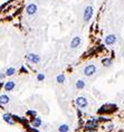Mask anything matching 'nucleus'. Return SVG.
<instances>
[{
    "instance_id": "22",
    "label": "nucleus",
    "mask_w": 124,
    "mask_h": 132,
    "mask_svg": "<svg viewBox=\"0 0 124 132\" xmlns=\"http://www.w3.org/2000/svg\"><path fill=\"white\" fill-rule=\"evenodd\" d=\"M123 104H124V100H123Z\"/></svg>"
},
{
    "instance_id": "19",
    "label": "nucleus",
    "mask_w": 124,
    "mask_h": 132,
    "mask_svg": "<svg viewBox=\"0 0 124 132\" xmlns=\"http://www.w3.org/2000/svg\"><path fill=\"white\" fill-rule=\"evenodd\" d=\"M27 114H29V115H34V116H35L37 113H36V111H28V112H27Z\"/></svg>"
},
{
    "instance_id": "13",
    "label": "nucleus",
    "mask_w": 124,
    "mask_h": 132,
    "mask_svg": "<svg viewBox=\"0 0 124 132\" xmlns=\"http://www.w3.org/2000/svg\"><path fill=\"white\" fill-rule=\"evenodd\" d=\"M58 131L59 132H68L69 127L67 124H61V125H59V128H58Z\"/></svg>"
},
{
    "instance_id": "10",
    "label": "nucleus",
    "mask_w": 124,
    "mask_h": 132,
    "mask_svg": "<svg viewBox=\"0 0 124 132\" xmlns=\"http://www.w3.org/2000/svg\"><path fill=\"white\" fill-rule=\"evenodd\" d=\"M9 101H10V97L8 96V95H6V94L0 95V104L6 105V104H8V103H9Z\"/></svg>"
},
{
    "instance_id": "9",
    "label": "nucleus",
    "mask_w": 124,
    "mask_h": 132,
    "mask_svg": "<svg viewBox=\"0 0 124 132\" xmlns=\"http://www.w3.org/2000/svg\"><path fill=\"white\" fill-rule=\"evenodd\" d=\"M2 119H4V121L7 122L8 124H11V125L15 124V121L12 120V118H11L10 114H7V113L4 114V115H2Z\"/></svg>"
},
{
    "instance_id": "21",
    "label": "nucleus",
    "mask_w": 124,
    "mask_h": 132,
    "mask_svg": "<svg viewBox=\"0 0 124 132\" xmlns=\"http://www.w3.org/2000/svg\"><path fill=\"white\" fill-rule=\"evenodd\" d=\"M112 128H113V125H108V127H107L108 130H112Z\"/></svg>"
},
{
    "instance_id": "17",
    "label": "nucleus",
    "mask_w": 124,
    "mask_h": 132,
    "mask_svg": "<svg viewBox=\"0 0 124 132\" xmlns=\"http://www.w3.org/2000/svg\"><path fill=\"white\" fill-rule=\"evenodd\" d=\"M103 65L104 66H111L112 65V60L111 58H104L103 60Z\"/></svg>"
},
{
    "instance_id": "11",
    "label": "nucleus",
    "mask_w": 124,
    "mask_h": 132,
    "mask_svg": "<svg viewBox=\"0 0 124 132\" xmlns=\"http://www.w3.org/2000/svg\"><path fill=\"white\" fill-rule=\"evenodd\" d=\"M41 123H43V121H41L40 118H34V120L32 121V125L34 128H39L41 125Z\"/></svg>"
},
{
    "instance_id": "8",
    "label": "nucleus",
    "mask_w": 124,
    "mask_h": 132,
    "mask_svg": "<svg viewBox=\"0 0 124 132\" xmlns=\"http://www.w3.org/2000/svg\"><path fill=\"white\" fill-rule=\"evenodd\" d=\"M4 87H5L6 91H8V92H9V91H12V90L16 87V83L12 82V81H8L7 83H5V86H4Z\"/></svg>"
},
{
    "instance_id": "15",
    "label": "nucleus",
    "mask_w": 124,
    "mask_h": 132,
    "mask_svg": "<svg viewBox=\"0 0 124 132\" xmlns=\"http://www.w3.org/2000/svg\"><path fill=\"white\" fill-rule=\"evenodd\" d=\"M15 73H16V69L13 68V67H9V68H7V71H6V75H7V76H12Z\"/></svg>"
},
{
    "instance_id": "4",
    "label": "nucleus",
    "mask_w": 124,
    "mask_h": 132,
    "mask_svg": "<svg viewBox=\"0 0 124 132\" xmlns=\"http://www.w3.org/2000/svg\"><path fill=\"white\" fill-rule=\"evenodd\" d=\"M26 58L30 62V63H33V64H38L39 62H40V56L37 55V54H34V53L28 54L26 56Z\"/></svg>"
},
{
    "instance_id": "18",
    "label": "nucleus",
    "mask_w": 124,
    "mask_h": 132,
    "mask_svg": "<svg viewBox=\"0 0 124 132\" xmlns=\"http://www.w3.org/2000/svg\"><path fill=\"white\" fill-rule=\"evenodd\" d=\"M37 80L40 81V82H41V81H44L45 80V74H43V73H39V74L37 75Z\"/></svg>"
},
{
    "instance_id": "7",
    "label": "nucleus",
    "mask_w": 124,
    "mask_h": 132,
    "mask_svg": "<svg viewBox=\"0 0 124 132\" xmlns=\"http://www.w3.org/2000/svg\"><path fill=\"white\" fill-rule=\"evenodd\" d=\"M81 43H82V38L78 37V36H76V37H74L72 39L69 46H70V48H77V47L81 45Z\"/></svg>"
},
{
    "instance_id": "16",
    "label": "nucleus",
    "mask_w": 124,
    "mask_h": 132,
    "mask_svg": "<svg viewBox=\"0 0 124 132\" xmlns=\"http://www.w3.org/2000/svg\"><path fill=\"white\" fill-rule=\"evenodd\" d=\"M86 128H88V129H96L97 128V123H95V121L94 122H87Z\"/></svg>"
},
{
    "instance_id": "5",
    "label": "nucleus",
    "mask_w": 124,
    "mask_h": 132,
    "mask_svg": "<svg viewBox=\"0 0 124 132\" xmlns=\"http://www.w3.org/2000/svg\"><path fill=\"white\" fill-rule=\"evenodd\" d=\"M37 10H38V8L35 4H29L26 8V12H27V15H29V16L35 15V13L37 12Z\"/></svg>"
},
{
    "instance_id": "14",
    "label": "nucleus",
    "mask_w": 124,
    "mask_h": 132,
    "mask_svg": "<svg viewBox=\"0 0 124 132\" xmlns=\"http://www.w3.org/2000/svg\"><path fill=\"white\" fill-rule=\"evenodd\" d=\"M65 80H66V77H65L64 74H59L57 77H56V81H57V83H59V84H63L65 82Z\"/></svg>"
},
{
    "instance_id": "12",
    "label": "nucleus",
    "mask_w": 124,
    "mask_h": 132,
    "mask_svg": "<svg viewBox=\"0 0 124 132\" xmlns=\"http://www.w3.org/2000/svg\"><path fill=\"white\" fill-rule=\"evenodd\" d=\"M85 85L86 84L83 80H78V81H76V83H75V86L77 90H83L84 87H85Z\"/></svg>"
},
{
    "instance_id": "3",
    "label": "nucleus",
    "mask_w": 124,
    "mask_h": 132,
    "mask_svg": "<svg viewBox=\"0 0 124 132\" xmlns=\"http://www.w3.org/2000/svg\"><path fill=\"white\" fill-rule=\"evenodd\" d=\"M87 104H88V101H87L86 97L80 96V97L76 99V105H77L78 108L84 109V108H86V106H87Z\"/></svg>"
},
{
    "instance_id": "6",
    "label": "nucleus",
    "mask_w": 124,
    "mask_h": 132,
    "mask_svg": "<svg viewBox=\"0 0 124 132\" xmlns=\"http://www.w3.org/2000/svg\"><path fill=\"white\" fill-rule=\"evenodd\" d=\"M104 41H105L106 45H113V44H115L117 41V37L115 35H113V34H110V35H107L105 37Z\"/></svg>"
},
{
    "instance_id": "2",
    "label": "nucleus",
    "mask_w": 124,
    "mask_h": 132,
    "mask_svg": "<svg viewBox=\"0 0 124 132\" xmlns=\"http://www.w3.org/2000/svg\"><path fill=\"white\" fill-rule=\"evenodd\" d=\"M93 13H94V9H93L92 6H87L84 10V20L85 21H88L92 19L93 17Z\"/></svg>"
},
{
    "instance_id": "20",
    "label": "nucleus",
    "mask_w": 124,
    "mask_h": 132,
    "mask_svg": "<svg viewBox=\"0 0 124 132\" xmlns=\"http://www.w3.org/2000/svg\"><path fill=\"white\" fill-rule=\"evenodd\" d=\"M6 76H7V75H6V73H5V74H0V80H2V78H5Z\"/></svg>"
},
{
    "instance_id": "1",
    "label": "nucleus",
    "mask_w": 124,
    "mask_h": 132,
    "mask_svg": "<svg viewBox=\"0 0 124 132\" xmlns=\"http://www.w3.org/2000/svg\"><path fill=\"white\" fill-rule=\"evenodd\" d=\"M96 71H97L96 66L93 65V64H89V65L85 66V68H84V75L87 77H91L96 73Z\"/></svg>"
}]
</instances>
